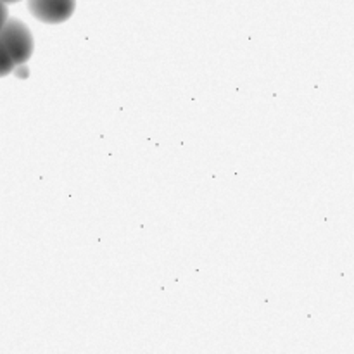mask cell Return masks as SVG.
<instances>
[{"instance_id": "1", "label": "cell", "mask_w": 354, "mask_h": 354, "mask_svg": "<svg viewBox=\"0 0 354 354\" xmlns=\"http://www.w3.org/2000/svg\"><path fill=\"white\" fill-rule=\"evenodd\" d=\"M0 41L7 48L16 66L26 64L33 55V35H31L30 28L21 23L19 19L7 17L3 26L0 28Z\"/></svg>"}, {"instance_id": "2", "label": "cell", "mask_w": 354, "mask_h": 354, "mask_svg": "<svg viewBox=\"0 0 354 354\" xmlns=\"http://www.w3.org/2000/svg\"><path fill=\"white\" fill-rule=\"evenodd\" d=\"M76 0H28V9L38 21L59 24L73 16Z\"/></svg>"}, {"instance_id": "3", "label": "cell", "mask_w": 354, "mask_h": 354, "mask_svg": "<svg viewBox=\"0 0 354 354\" xmlns=\"http://www.w3.org/2000/svg\"><path fill=\"white\" fill-rule=\"evenodd\" d=\"M14 68H17L16 64H14L12 57H10V54L7 52V48L3 47V44L0 41V78H3V76L10 75V73L14 71Z\"/></svg>"}, {"instance_id": "4", "label": "cell", "mask_w": 354, "mask_h": 354, "mask_svg": "<svg viewBox=\"0 0 354 354\" xmlns=\"http://www.w3.org/2000/svg\"><path fill=\"white\" fill-rule=\"evenodd\" d=\"M6 19H7V7H6V3L0 2V28L3 26Z\"/></svg>"}, {"instance_id": "5", "label": "cell", "mask_w": 354, "mask_h": 354, "mask_svg": "<svg viewBox=\"0 0 354 354\" xmlns=\"http://www.w3.org/2000/svg\"><path fill=\"white\" fill-rule=\"evenodd\" d=\"M0 2H3V3H16V2H19V0H0Z\"/></svg>"}]
</instances>
